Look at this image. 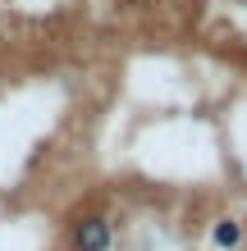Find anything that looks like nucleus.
<instances>
[{"label": "nucleus", "instance_id": "obj_2", "mask_svg": "<svg viewBox=\"0 0 247 251\" xmlns=\"http://www.w3.org/2000/svg\"><path fill=\"white\" fill-rule=\"evenodd\" d=\"M211 238H215V247H229V251H234L243 242V224H238V219H215Z\"/></svg>", "mask_w": 247, "mask_h": 251}, {"label": "nucleus", "instance_id": "obj_1", "mask_svg": "<svg viewBox=\"0 0 247 251\" xmlns=\"http://www.w3.org/2000/svg\"><path fill=\"white\" fill-rule=\"evenodd\" d=\"M114 242V224L106 215H82L74 224V251H110Z\"/></svg>", "mask_w": 247, "mask_h": 251}]
</instances>
